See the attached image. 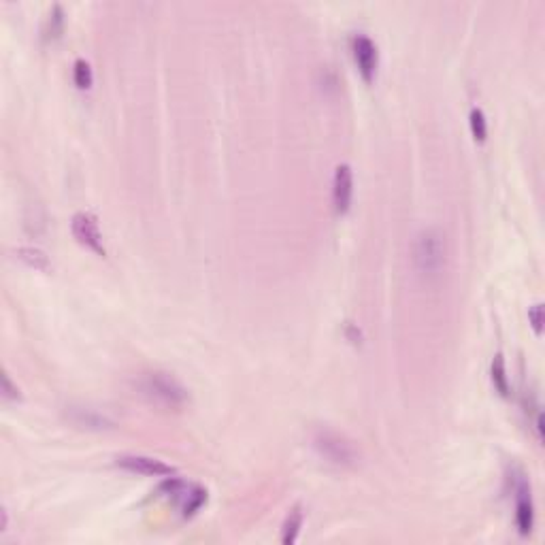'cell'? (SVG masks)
<instances>
[{"label": "cell", "mask_w": 545, "mask_h": 545, "mask_svg": "<svg viewBox=\"0 0 545 545\" xmlns=\"http://www.w3.org/2000/svg\"><path fill=\"white\" fill-rule=\"evenodd\" d=\"M413 262L422 275H439L445 264V241L439 228H424L413 243Z\"/></svg>", "instance_id": "obj_1"}, {"label": "cell", "mask_w": 545, "mask_h": 545, "mask_svg": "<svg viewBox=\"0 0 545 545\" xmlns=\"http://www.w3.org/2000/svg\"><path fill=\"white\" fill-rule=\"evenodd\" d=\"M141 390L145 396L168 409H179L188 403V390L173 375L162 371L147 373L141 382Z\"/></svg>", "instance_id": "obj_2"}, {"label": "cell", "mask_w": 545, "mask_h": 545, "mask_svg": "<svg viewBox=\"0 0 545 545\" xmlns=\"http://www.w3.org/2000/svg\"><path fill=\"white\" fill-rule=\"evenodd\" d=\"M314 447L316 452L331 464L337 466H354L358 462V449L356 445L341 432L331 428H320L314 435Z\"/></svg>", "instance_id": "obj_3"}, {"label": "cell", "mask_w": 545, "mask_h": 545, "mask_svg": "<svg viewBox=\"0 0 545 545\" xmlns=\"http://www.w3.org/2000/svg\"><path fill=\"white\" fill-rule=\"evenodd\" d=\"M71 228H73L75 239L81 245H86L88 249H92L98 256H105L107 249H105V243H103V234H101L98 222L92 213H86V211L75 213L73 222H71Z\"/></svg>", "instance_id": "obj_4"}, {"label": "cell", "mask_w": 545, "mask_h": 545, "mask_svg": "<svg viewBox=\"0 0 545 545\" xmlns=\"http://www.w3.org/2000/svg\"><path fill=\"white\" fill-rule=\"evenodd\" d=\"M352 52H354V60H356V67H358V73L362 75V79L367 84H371L375 79V73H377V45L362 33L354 35L352 39Z\"/></svg>", "instance_id": "obj_5"}, {"label": "cell", "mask_w": 545, "mask_h": 545, "mask_svg": "<svg viewBox=\"0 0 545 545\" xmlns=\"http://www.w3.org/2000/svg\"><path fill=\"white\" fill-rule=\"evenodd\" d=\"M117 466L130 471V473H137V475H147V477H168L175 473V469L158 458H151V456H141V454H124V456H117L115 460Z\"/></svg>", "instance_id": "obj_6"}, {"label": "cell", "mask_w": 545, "mask_h": 545, "mask_svg": "<svg viewBox=\"0 0 545 545\" xmlns=\"http://www.w3.org/2000/svg\"><path fill=\"white\" fill-rule=\"evenodd\" d=\"M513 492H515V526L522 537H528L534 526V505H532L528 481L520 477Z\"/></svg>", "instance_id": "obj_7"}, {"label": "cell", "mask_w": 545, "mask_h": 545, "mask_svg": "<svg viewBox=\"0 0 545 545\" xmlns=\"http://www.w3.org/2000/svg\"><path fill=\"white\" fill-rule=\"evenodd\" d=\"M354 198V173L350 164H339L333 177V205L339 215H345Z\"/></svg>", "instance_id": "obj_8"}, {"label": "cell", "mask_w": 545, "mask_h": 545, "mask_svg": "<svg viewBox=\"0 0 545 545\" xmlns=\"http://www.w3.org/2000/svg\"><path fill=\"white\" fill-rule=\"evenodd\" d=\"M303 522H305L303 509H301L299 505L292 507L290 513H288L286 520H284V526H282V543L292 545V543L299 539V532H301V528H303Z\"/></svg>", "instance_id": "obj_9"}, {"label": "cell", "mask_w": 545, "mask_h": 545, "mask_svg": "<svg viewBox=\"0 0 545 545\" xmlns=\"http://www.w3.org/2000/svg\"><path fill=\"white\" fill-rule=\"evenodd\" d=\"M73 420L79 424V426H86V428H109L113 422L109 418H105L103 413H98L96 409H75V415Z\"/></svg>", "instance_id": "obj_10"}, {"label": "cell", "mask_w": 545, "mask_h": 545, "mask_svg": "<svg viewBox=\"0 0 545 545\" xmlns=\"http://www.w3.org/2000/svg\"><path fill=\"white\" fill-rule=\"evenodd\" d=\"M492 384L500 396H509V377H507V367H505V360L500 354H496L492 360Z\"/></svg>", "instance_id": "obj_11"}, {"label": "cell", "mask_w": 545, "mask_h": 545, "mask_svg": "<svg viewBox=\"0 0 545 545\" xmlns=\"http://www.w3.org/2000/svg\"><path fill=\"white\" fill-rule=\"evenodd\" d=\"M73 81H75V86H77L79 90H90V88H92L94 75H92L90 64H88L84 58L75 60V64H73Z\"/></svg>", "instance_id": "obj_12"}, {"label": "cell", "mask_w": 545, "mask_h": 545, "mask_svg": "<svg viewBox=\"0 0 545 545\" xmlns=\"http://www.w3.org/2000/svg\"><path fill=\"white\" fill-rule=\"evenodd\" d=\"M16 253H18L20 260H24L26 264H30V266H35V268H39V270H47V268H50V260H47V256H45L41 249H35V247H20Z\"/></svg>", "instance_id": "obj_13"}, {"label": "cell", "mask_w": 545, "mask_h": 545, "mask_svg": "<svg viewBox=\"0 0 545 545\" xmlns=\"http://www.w3.org/2000/svg\"><path fill=\"white\" fill-rule=\"evenodd\" d=\"M469 124H471V132H473V139L477 143H483L486 137H488V122H486V115L479 107H473L471 109V115H469Z\"/></svg>", "instance_id": "obj_14"}, {"label": "cell", "mask_w": 545, "mask_h": 545, "mask_svg": "<svg viewBox=\"0 0 545 545\" xmlns=\"http://www.w3.org/2000/svg\"><path fill=\"white\" fill-rule=\"evenodd\" d=\"M62 28H64V13H62L60 5H56V7L52 9L50 18H47V30H45V35L52 37V39H56V37H60Z\"/></svg>", "instance_id": "obj_15"}, {"label": "cell", "mask_w": 545, "mask_h": 545, "mask_svg": "<svg viewBox=\"0 0 545 545\" xmlns=\"http://www.w3.org/2000/svg\"><path fill=\"white\" fill-rule=\"evenodd\" d=\"M528 320H530V324H532V328H534V333L537 335H541V331H543V307L537 303V305H532L530 309H528Z\"/></svg>", "instance_id": "obj_16"}, {"label": "cell", "mask_w": 545, "mask_h": 545, "mask_svg": "<svg viewBox=\"0 0 545 545\" xmlns=\"http://www.w3.org/2000/svg\"><path fill=\"white\" fill-rule=\"evenodd\" d=\"M3 390H5V398H20V390L11 386V379L7 375L3 377Z\"/></svg>", "instance_id": "obj_17"}]
</instances>
